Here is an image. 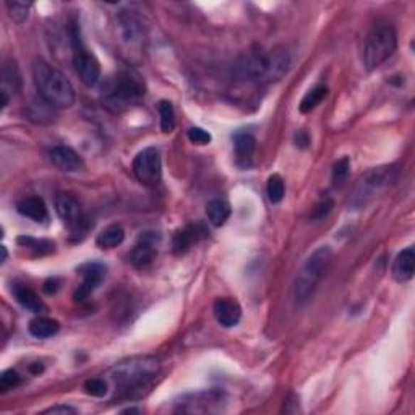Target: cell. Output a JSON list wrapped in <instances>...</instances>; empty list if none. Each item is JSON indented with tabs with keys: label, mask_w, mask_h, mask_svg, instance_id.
Listing matches in <instances>:
<instances>
[{
	"label": "cell",
	"mask_w": 415,
	"mask_h": 415,
	"mask_svg": "<svg viewBox=\"0 0 415 415\" xmlns=\"http://www.w3.org/2000/svg\"><path fill=\"white\" fill-rule=\"evenodd\" d=\"M159 372L161 364L153 355H137L110 367L106 372V379L122 396H132L148 388Z\"/></svg>",
	"instance_id": "obj_1"
},
{
	"label": "cell",
	"mask_w": 415,
	"mask_h": 415,
	"mask_svg": "<svg viewBox=\"0 0 415 415\" xmlns=\"http://www.w3.org/2000/svg\"><path fill=\"white\" fill-rule=\"evenodd\" d=\"M33 80L39 91V96L51 107L68 109L77 101V93H75L70 80L61 70L52 67L48 62L38 61L34 63Z\"/></svg>",
	"instance_id": "obj_2"
},
{
	"label": "cell",
	"mask_w": 415,
	"mask_h": 415,
	"mask_svg": "<svg viewBox=\"0 0 415 415\" xmlns=\"http://www.w3.org/2000/svg\"><path fill=\"white\" fill-rule=\"evenodd\" d=\"M331 261L332 250L328 245H321L303 263L294 280V299L299 305L307 303L312 299L315 290L318 289L321 279L325 278L326 271L330 270Z\"/></svg>",
	"instance_id": "obj_3"
},
{
	"label": "cell",
	"mask_w": 415,
	"mask_h": 415,
	"mask_svg": "<svg viewBox=\"0 0 415 415\" xmlns=\"http://www.w3.org/2000/svg\"><path fill=\"white\" fill-rule=\"evenodd\" d=\"M290 56L288 49L276 48L270 52H251L241 65L242 73L251 80L271 83L289 72Z\"/></svg>",
	"instance_id": "obj_4"
},
{
	"label": "cell",
	"mask_w": 415,
	"mask_h": 415,
	"mask_svg": "<svg viewBox=\"0 0 415 415\" xmlns=\"http://www.w3.org/2000/svg\"><path fill=\"white\" fill-rule=\"evenodd\" d=\"M145 83L132 70H122L104 93L103 103L110 112H124L145 98Z\"/></svg>",
	"instance_id": "obj_5"
},
{
	"label": "cell",
	"mask_w": 415,
	"mask_h": 415,
	"mask_svg": "<svg viewBox=\"0 0 415 415\" xmlns=\"http://www.w3.org/2000/svg\"><path fill=\"white\" fill-rule=\"evenodd\" d=\"M396 166H379L370 169V171L365 172L359 179V182L354 189V194L350 196L349 206L352 209L365 208L378 195H382L384 190H388L396 182Z\"/></svg>",
	"instance_id": "obj_6"
},
{
	"label": "cell",
	"mask_w": 415,
	"mask_h": 415,
	"mask_svg": "<svg viewBox=\"0 0 415 415\" xmlns=\"http://www.w3.org/2000/svg\"><path fill=\"white\" fill-rule=\"evenodd\" d=\"M397 49V34L391 25H377L370 29L364 43V65L368 72H373L393 57Z\"/></svg>",
	"instance_id": "obj_7"
},
{
	"label": "cell",
	"mask_w": 415,
	"mask_h": 415,
	"mask_svg": "<svg viewBox=\"0 0 415 415\" xmlns=\"http://www.w3.org/2000/svg\"><path fill=\"white\" fill-rule=\"evenodd\" d=\"M73 65L77 70L81 83L86 86H95L101 78V63L96 56L86 48L80 38V29L73 28Z\"/></svg>",
	"instance_id": "obj_8"
},
{
	"label": "cell",
	"mask_w": 415,
	"mask_h": 415,
	"mask_svg": "<svg viewBox=\"0 0 415 415\" xmlns=\"http://www.w3.org/2000/svg\"><path fill=\"white\" fill-rule=\"evenodd\" d=\"M133 174L137 180L145 187H156L162 177V159L156 148H146L140 151L133 159Z\"/></svg>",
	"instance_id": "obj_9"
},
{
	"label": "cell",
	"mask_w": 415,
	"mask_h": 415,
	"mask_svg": "<svg viewBox=\"0 0 415 415\" xmlns=\"http://www.w3.org/2000/svg\"><path fill=\"white\" fill-rule=\"evenodd\" d=\"M77 273L83 280H81L78 290L75 292V300L85 302L98 289V285L103 283V279L106 278L107 266L101 261H86L81 266H78Z\"/></svg>",
	"instance_id": "obj_10"
},
{
	"label": "cell",
	"mask_w": 415,
	"mask_h": 415,
	"mask_svg": "<svg viewBox=\"0 0 415 415\" xmlns=\"http://www.w3.org/2000/svg\"><path fill=\"white\" fill-rule=\"evenodd\" d=\"M222 402H224V394L221 391H201V393L187 394L179 402L180 412H213L219 411Z\"/></svg>",
	"instance_id": "obj_11"
},
{
	"label": "cell",
	"mask_w": 415,
	"mask_h": 415,
	"mask_svg": "<svg viewBox=\"0 0 415 415\" xmlns=\"http://www.w3.org/2000/svg\"><path fill=\"white\" fill-rule=\"evenodd\" d=\"M161 236L157 232H145L138 237L137 243L133 245L130 253H128V260L133 266L145 268L149 263H153L154 256L157 255V247H159Z\"/></svg>",
	"instance_id": "obj_12"
},
{
	"label": "cell",
	"mask_w": 415,
	"mask_h": 415,
	"mask_svg": "<svg viewBox=\"0 0 415 415\" xmlns=\"http://www.w3.org/2000/svg\"><path fill=\"white\" fill-rule=\"evenodd\" d=\"M56 211L70 231H81L85 224V216L77 198L68 194H61L56 198Z\"/></svg>",
	"instance_id": "obj_13"
},
{
	"label": "cell",
	"mask_w": 415,
	"mask_h": 415,
	"mask_svg": "<svg viewBox=\"0 0 415 415\" xmlns=\"http://www.w3.org/2000/svg\"><path fill=\"white\" fill-rule=\"evenodd\" d=\"M208 236V231L206 227L200 222H196V224H189L182 227V229H179L175 232V236L172 238V250L175 255H184L189 251L191 247H194L195 243H198Z\"/></svg>",
	"instance_id": "obj_14"
},
{
	"label": "cell",
	"mask_w": 415,
	"mask_h": 415,
	"mask_svg": "<svg viewBox=\"0 0 415 415\" xmlns=\"http://www.w3.org/2000/svg\"><path fill=\"white\" fill-rule=\"evenodd\" d=\"M233 140V151H236V164L247 171L253 166V157L256 149V140L248 132H237L232 137Z\"/></svg>",
	"instance_id": "obj_15"
},
{
	"label": "cell",
	"mask_w": 415,
	"mask_h": 415,
	"mask_svg": "<svg viewBox=\"0 0 415 415\" xmlns=\"http://www.w3.org/2000/svg\"><path fill=\"white\" fill-rule=\"evenodd\" d=\"M49 157L58 171L62 172H78L85 169V162L77 151L70 146H54L49 151Z\"/></svg>",
	"instance_id": "obj_16"
},
{
	"label": "cell",
	"mask_w": 415,
	"mask_h": 415,
	"mask_svg": "<svg viewBox=\"0 0 415 415\" xmlns=\"http://www.w3.org/2000/svg\"><path fill=\"white\" fill-rule=\"evenodd\" d=\"M214 317L222 328H233L241 323L242 318V308L238 305L237 300L224 297V299H218L213 305Z\"/></svg>",
	"instance_id": "obj_17"
},
{
	"label": "cell",
	"mask_w": 415,
	"mask_h": 415,
	"mask_svg": "<svg viewBox=\"0 0 415 415\" xmlns=\"http://www.w3.org/2000/svg\"><path fill=\"white\" fill-rule=\"evenodd\" d=\"M16 211H19L21 216L25 218L33 219L38 224H44L46 221L49 219V211L48 206L43 198L39 196H26L16 203Z\"/></svg>",
	"instance_id": "obj_18"
},
{
	"label": "cell",
	"mask_w": 415,
	"mask_h": 415,
	"mask_svg": "<svg viewBox=\"0 0 415 415\" xmlns=\"http://www.w3.org/2000/svg\"><path fill=\"white\" fill-rule=\"evenodd\" d=\"M11 294H14L15 300L20 303L23 308H26L31 313H44L48 307L39 299V295L31 288H28L25 284H15L11 288Z\"/></svg>",
	"instance_id": "obj_19"
},
{
	"label": "cell",
	"mask_w": 415,
	"mask_h": 415,
	"mask_svg": "<svg viewBox=\"0 0 415 415\" xmlns=\"http://www.w3.org/2000/svg\"><path fill=\"white\" fill-rule=\"evenodd\" d=\"M415 273V250L407 247L396 256L393 265V276L397 283H409Z\"/></svg>",
	"instance_id": "obj_20"
},
{
	"label": "cell",
	"mask_w": 415,
	"mask_h": 415,
	"mask_svg": "<svg viewBox=\"0 0 415 415\" xmlns=\"http://www.w3.org/2000/svg\"><path fill=\"white\" fill-rule=\"evenodd\" d=\"M125 241V231L119 224H110L103 229L96 238V245L103 250H110L119 247Z\"/></svg>",
	"instance_id": "obj_21"
},
{
	"label": "cell",
	"mask_w": 415,
	"mask_h": 415,
	"mask_svg": "<svg viewBox=\"0 0 415 415\" xmlns=\"http://www.w3.org/2000/svg\"><path fill=\"white\" fill-rule=\"evenodd\" d=\"M28 330H29V335L34 337L49 339L61 331V323H58L57 320L39 317V318H34L31 323H29Z\"/></svg>",
	"instance_id": "obj_22"
},
{
	"label": "cell",
	"mask_w": 415,
	"mask_h": 415,
	"mask_svg": "<svg viewBox=\"0 0 415 415\" xmlns=\"http://www.w3.org/2000/svg\"><path fill=\"white\" fill-rule=\"evenodd\" d=\"M206 216L208 221L211 222L214 227L224 226L231 218V204L221 198H216L206 204Z\"/></svg>",
	"instance_id": "obj_23"
},
{
	"label": "cell",
	"mask_w": 415,
	"mask_h": 415,
	"mask_svg": "<svg viewBox=\"0 0 415 415\" xmlns=\"http://www.w3.org/2000/svg\"><path fill=\"white\" fill-rule=\"evenodd\" d=\"M328 95V86L326 85H317L313 88V90H310L305 96H303L302 103H300V112L302 114H307L310 110H313L315 107L318 106V104L323 101V99Z\"/></svg>",
	"instance_id": "obj_24"
},
{
	"label": "cell",
	"mask_w": 415,
	"mask_h": 415,
	"mask_svg": "<svg viewBox=\"0 0 415 415\" xmlns=\"http://www.w3.org/2000/svg\"><path fill=\"white\" fill-rule=\"evenodd\" d=\"M266 194H268V198H270V201L273 204H278V203L283 201L284 194H285V187H284V180L279 174H273L271 177L268 179Z\"/></svg>",
	"instance_id": "obj_25"
},
{
	"label": "cell",
	"mask_w": 415,
	"mask_h": 415,
	"mask_svg": "<svg viewBox=\"0 0 415 415\" xmlns=\"http://www.w3.org/2000/svg\"><path fill=\"white\" fill-rule=\"evenodd\" d=\"M157 110L161 115V130L171 133L175 127V110L171 101H161L157 104Z\"/></svg>",
	"instance_id": "obj_26"
},
{
	"label": "cell",
	"mask_w": 415,
	"mask_h": 415,
	"mask_svg": "<svg viewBox=\"0 0 415 415\" xmlns=\"http://www.w3.org/2000/svg\"><path fill=\"white\" fill-rule=\"evenodd\" d=\"M7 10L10 19L15 23H23L29 15V9H31V2H19V0H9L7 4Z\"/></svg>",
	"instance_id": "obj_27"
},
{
	"label": "cell",
	"mask_w": 415,
	"mask_h": 415,
	"mask_svg": "<svg viewBox=\"0 0 415 415\" xmlns=\"http://www.w3.org/2000/svg\"><path fill=\"white\" fill-rule=\"evenodd\" d=\"M19 243L23 247L34 250V255H48L54 251V242L51 241H38L33 237H19Z\"/></svg>",
	"instance_id": "obj_28"
},
{
	"label": "cell",
	"mask_w": 415,
	"mask_h": 415,
	"mask_svg": "<svg viewBox=\"0 0 415 415\" xmlns=\"http://www.w3.org/2000/svg\"><path fill=\"white\" fill-rule=\"evenodd\" d=\"M86 394L93 397H104L107 394V379L104 378H91L85 382Z\"/></svg>",
	"instance_id": "obj_29"
},
{
	"label": "cell",
	"mask_w": 415,
	"mask_h": 415,
	"mask_svg": "<svg viewBox=\"0 0 415 415\" xmlns=\"http://www.w3.org/2000/svg\"><path fill=\"white\" fill-rule=\"evenodd\" d=\"M349 169H350L349 157H342V159H339L335 164V167H332V184L339 187L346 182V179L349 175Z\"/></svg>",
	"instance_id": "obj_30"
},
{
	"label": "cell",
	"mask_w": 415,
	"mask_h": 415,
	"mask_svg": "<svg viewBox=\"0 0 415 415\" xmlns=\"http://www.w3.org/2000/svg\"><path fill=\"white\" fill-rule=\"evenodd\" d=\"M187 135H189V140H190L191 143H194V145H200V146L209 145V143H211V140H213L211 133L206 132L201 127H191L190 130H189V133H187Z\"/></svg>",
	"instance_id": "obj_31"
},
{
	"label": "cell",
	"mask_w": 415,
	"mask_h": 415,
	"mask_svg": "<svg viewBox=\"0 0 415 415\" xmlns=\"http://www.w3.org/2000/svg\"><path fill=\"white\" fill-rule=\"evenodd\" d=\"M21 383V378L19 375V372L15 370H5L2 373V377H0V389L2 391H9V389H14L19 387Z\"/></svg>",
	"instance_id": "obj_32"
},
{
	"label": "cell",
	"mask_w": 415,
	"mask_h": 415,
	"mask_svg": "<svg viewBox=\"0 0 415 415\" xmlns=\"http://www.w3.org/2000/svg\"><path fill=\"white\" fill-rule=\"evenodd\" d=\"M331 208H332V200L331 198H325V200H321L317 206L313 208L312 219H323L325 216H328Z\"/></svg>",
	"instance_id": "obj_33"
},
{
	"label": "cell",
	"mask_w": 415,
	"mask_h": 415,
	"mask_svg": "<svg viewBox=\"0 0 415 415\" xmlns=\"http://www.w3.org/2000/svg\"><path fill=\"white\" fill-rule=\"evenodd\" d=\"M43 414H51V415H72V414H77V409L70 407V406H54V407H49L46 409Z\"/></svg>",
	"instance_id": "obj_34"
},
{
	"label": "cell",
	"mask_w": 415,
	"mask_h": 415,
	"mask_svg": "<svg viewBox=\"0 0 415 415\" xmlns=\"http://www.w3.org/2000/svg\"><path fill=\"white\" fill-rule=\"evenodd\" d=\"M294 142L295 145L299 146V148H307L308 143H310V137H308V133L305 130H299L295 133V137H294Z\"/></svg>",
	"instance_id": "obj_35"
},
{
	"label": "cell",
	"mask_w": 415,
	"mask_h": 415,
	"mask_svg": "<svg viewBox=\"0 0 415 415\" xmlns=\"http://www.w3.org/2000/svg\"><path fill=\"white\" fill-rule=\"evenodd\" d=\"M58 288H61V283H58L57 279H49V280H46V284H44V290H46V294H56V292L58 290Z\"/></svg>",
	"instance_id": "obj_36"
},
{
	"label": "cell",
	"mask_w": 415,
	"mask_h": 415,
	"mask_svg": "<svg viewBox=\"0 0 415 415\" xmlns=\"http://www.w3.org/2000/svg\"><path fill=\"white\" fill-rule=\"evenodd\" d=\"M43 370H44L43 365H39V364H36V365H33V367H31V372H33V373H41Z\"/></svg>",
	"instance_id": "obj_37"
},
{
	"label": "cell",
	"mask_w": 415,
	"mask_h": 415,
	"mask_svg": "<svg viewBox=\"0 0 415 415\" xmlns=\"http://www.w3.org/2000/svg\"><path fill=\"white\" fill-rule=\"evenodd\" d=\"M0 248H2V263H4L5 260H7V255L9 253H7V248H5V245H2V247H0Z\"/></svg>",
	"instance_id": "obj_38"
},
{
	"label": "cell",
	"mask_w": 415,
	"mask_h": 415,
	"mask_svg": "<svg viewBox=\"0 0 415 415\" xmlns=\"http://www.w3.org/2000/svg\"><path fill=\"white\" fill-rule=\"evenodd\" d=\"M138 412H140L138 409H132V407L125 409V411H122V414H138Z\"/></svg>",
	"instance_id": "obj_39"
}]
</instances>
